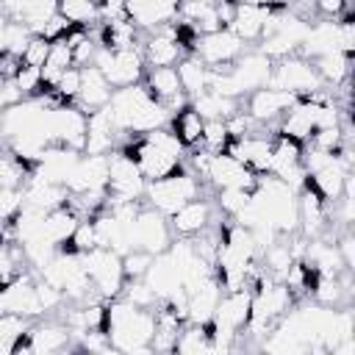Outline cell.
I'll list each match as a JSON object with an SVG mask.
<instances>
[{"label": "cell", "mask_w": 355, "mask_h": 355, "mask_svg": "<svg viewBox=\"0 0 355 355\" xmlns=\"http://www.w3.org/2000/svg\"><path fill=\"white\" fill-rule=\"evenodd\" d=\"M31 324H33V319L11 313V311H3L0 313V352H11L14 344L28 333Z\"/></svg>", "instance_id": "cell-29"}, {"label": "cell", "mask_w": 355, "mask_h": 355, "mask_svg": "<svg viewBox=\"0 0 355 355\" xmlns=\"http://www.w3.org/2000/svg\"><path fill=\"white\" fill-rule=\"evenodd\" d=\"M166 219H169V227H172V236H175V239H178V236H180V239H191V236H197L200 230H205V227L214 222V202L200 194V197L183 202V205H180L178 211H172Z\"/></svg>", "instance_id": "cell-18"}, {"label": "cell", "mask_w": 355, "mask_h": 355, "mask_svg": "<svg viewBox=\"0 0 355 355\" xmlns=\"http://www.w3.org/2000/svg\"><path fill=\"white\" fill-rule=\"evenodd\" d=\"M175 69H178V78H180V89H183L189 97H197L200 92L208 89V67H205L194 53L183 55V58L175 64Z\"/></svg>", "instance_id": "cell-26"}, {"label": "cell", "mask_w": 355, "mask_h": 355, "mask_svg": "<svg viewBox=\"0 0 355 355\" xmlns=\"http://www.w3.org/2000/svg\"><path fill=\"white\" fill-rule=\"evenodd\" d=\"M349 172H352V166L344 164V161L338 158V153H336L322 169H316V172L308 175V183L316 189V194H319L324 202H336V200L341 197V191H344V180H347Z\"/></svg>", "instance_id": "cell-21"}, {"label": "cell", "mask_w": 355, "mask_h": 355, "mask_svg": "<svg viewBox=\"0 0 355 355\" xmlns=\"http://www.w3.org/2000/svg\"><path fill=\"white\" fill-rule=\"evenodd\" d=\"M336 247H338V255H341L344 266L352 269V266H355V239H352V233L344 230V236L336 241Z\"/></svg>", "instance_id": "cell-39"}, {"label": "cell", "mask_w": 355, "mask_h": 355, "mask_svg": "<svg viewBox=\"0 0 355 355\" xmlns=\"http://www.w3.org/2000/svg\"><path fill=\"white\" fill-rule=\"evenodd\" d=\"M202 180L208 186H214V191L216 189H250L252 191L258 183V175L252 169H247L236 155L222 150V153H211Z\"/></svg>", "instance_id": "cell-10"}, {"label": "cell", "mask_w": 355, "mask_h": 355, "mask_svg": "<svg viewBox=\"0 0 355 355\" xmlns=\"http://www.w3.org/2000/svg\"><path fill=\"white\" fill-rule=\"evenodd\" d=\"M92 247H97V236H94V225H92V219H80L78 222V227H75V233H72V239L67 241V250H72V252H89Z\"/></svg>", "instance_id": "cell-36"}, {"label": "cell", "mask_w": 355, "mask_h": 355, "mask_svg": "<svg viewBox=\"0 0 355 355\" xmlns=\"http://www.w3.org/2000/svg\"><path fill=\"white\" fill-rule=\"evenodd\" d=\"M50 44L53 42H47L44 36H31V42L25 44V50H22V55H19V61L22 64H28V67H44V61H47V53H50Z\"/></svg>", "instance_id": "cell-37"}, {"label": "cell", "mask_w": 355, "mask_h": 355, "mask_svg": "<svg viewBox=\"0 0 355 355\" xmlns=\"http://www.w3.org/2000/svg\"><path fill=\"white\" fill-rule=\"evenodd\" d=\"M244 42L230 31V28H219V31H211V33H200L194 42H191V53L208 67H225V64H233L241 53H244Z\"/></svg>", "instance_id": "cell-8"}, {"label": "cell", "mask_w": 355, "mask_h": 355, "mask_svg": "<svg viewBox=\"0 0 355 355\" xmlns=\"http://www.w3.org/2000/svg\"><path fill=\"white\" fill-rule=\"evenodd\" d=\"M150 261H153V255L150 252H144V250H128L125 255H122V272H125V280H139V277H144V272H147V266H150Z\"/></svg>", "instance_id": "cell-35"}, {"label": "cell", "mask_w": 355, "mask_h": 355, "mask_svg": "<svg viewBox=\"0 0 355 355\" xmlns=\"http://www.w3.org/2000/svg\"><path fill=\"white\" fill-rule=\"evenodd\" d=\"M272 139H275V133L266 136V133H261L255 128L252 133H247L241 139H233L227 144V153L236 155L255 175H266L269 172V161H272Z\"/></svg>", "instance_id": "cell-17"}, {"label": "cell", "mask_w": 355, "mask_h": 355, "mask_svg": "<svg viewBox=\"0 0 355 355\" xmlns=\"http://www.w3.org/2000/svg\"><path fill=\"white\" fill-rule=\"evenodd\" d=\"M241 105V100H233V97H225L214 89H205L200 92L197 97H191V108L202 116V119H227L230 114H236Z\"/></svg>", "instance_id": "cell-25"}, {"label": "cell", "mask_w": 355, "mask_h": 355, "mask_svg": "<svg viewBox=\"0 0 355 355\" xmlns=\"http://www.w3.org/2000/svg\"><path fill=\"white\" fill-rule=\"evenodd\" d=\"M130 247L136 250H144L150 255H158V252H166L169 244H172V227H169V219L166 214L150 208V205H141L136 211V216L130 219Z\"/></svg>", "instance_id": "cell-5"}, {"label": "cell", "mask_w": 355, "mask_h": 355, "mask_svg": "<svg viewBox=\"0 0 355 355\" xmlns=\"http://www.w3.org/2000/svg\"><path fill=\"white\" fill-rule=\"evenodd\" d=\"M202 116L191 108V103L189 105H183L180 111H175L172 116H169V130L180 139V144L186 147V150H194V147H200V139H202Z\"/></svg>", "instance_id": "cell-24"}, {"label": "cell", "mask_w": 355, "mask_h": 355, "mask_svg": "<svg viewBox=\"0 0 355 355\" xmlns=\"http://www.w3.org/2000/svg\"><path fill=\"white\" fill-rule=\"evenodd\" d=\"M294 103H297V94L275 89V86H261L247 94V114L258 125H275Z\"/></svg>", "instance_id": "cell-15"}, {"label": "cell", "mask_w": 355, "mask_h": 355, "mask_svg": "<svg viewBox=\"0 0 355 355\" xmlns=\"http://www.w3.org/2000/svg\"><path fill=\"white\" fill-rule=\"evenodd\" d=\"M349 64H352V58H349V55H344L341 50H333V53H324V55L313 58L316 75H319V78H322V83H324V86H330V89L349 78Z\"/></svg>", "instance_id": "cell-27"}, {"label": "cell", "mask_w": 355, "mask_h": 355, "mask_svg": "<svg viewBox=\"0 0 355 355\" xmlns=\"http://www.w3.org/2000/svg\"><path fill=\"white\" fill-rule=\"evenodd\" d=\"M83 269L92 280V288L100 300H114L122 294L125 286V272H122V255L105 247H92L83 252Z\"/></svg>", "instance_id": "cell-3"}, {"label": "cell", "mask_w": 355, "mask_h": 355, "mask_svg": "<svg viewBox=\"0 0 355 355\" xmlns=\"http://www.w3.org/2000/svg\"><path fill=\"white\" fill-rule=\"evenodd\" d=\"M222 297V286L216 280V275L205 277L197 288H191L186 294V313H189V322H197V324H208L214 319V311H216V302Z\"/></svg>", "instance_id": "cell-22"}, {"label": "cell", "mask_w": 355, "mask_h": 355, "mask_svg": "<svg viewBox=\"0 0 355 355\" xmlns=\"http://www.w3.org/2000/svg\"><path fill=\"white\" fill-rule=\"evenodd\" d=\"M11 80H14V86L19 89L22 97H42L44 94V89H42V69L39 67H28V64L19 61V67L14 69Z\"/></svg>", "instance_id": "cell-31"}, {"label": "cell", "mask_w": 355, "mask_h": 355, "mask_svg": "<svg viewBox=\"0 0 355 355\" xmlns=\"http://www.w3.org/2000/svg\"><path fill=\"white\" fill-rule=\"evenodd\" d=\"M250 308H252V288H233V291H222L214 319L208 324L222 327V330H233L241 336V330L250 322Z\"/></svg>", "instance_id": "cell-16"}, {"label": "cell", "mask_w": 355, "mask_h": 355, "mask_svg": "<svg viewBox=\"0 0 355 355\" xmlns=\"http://www.w3.org/2000/svg\"><path fill=\"white\" fill-rule=\"evenodd\" d=\"M144 283L153 288V294L158 300H169V297H175V294L183 291L180 272H178V266H175V261H172L169 252L153 255V261H150V266L144 272Z\"/></svg>", "instance_id": "cell-19"}, {"label": "cell", "mask_w": 355, "mask_h": 355, "mask_svg": "<svg viewBox=\"0 0 355 355\" xmlns=\"http://www.w3.org/2000/svg\"><path fill=\"white\" fill-rule=\"evenodd\" d=\"M202 194V180L189 172V169H180L175 175H166V178H155V180H147L144 186V200L150 208L161 211V214H172L178 211L183 202L194 200Z\"/></svg>", "instance_id": "cell-2"}, {"label": "cell", "mask_w": 355, "mask_h": 355, "mask_svg": "<svg viewBox=\"0 0 355 355\" xmlns=\"http://www.w3.org/2000/svg\"><path fill=\"white\" fill-rule=\"evenodd\" d=\"M92 64L105 75V80L114 89H122V86H130V83H141V75L147 69L144 55H141L139 47H128V50L97 47Z\"/></svg>", "instance_id": "cell-6"}, {"label": "cell", "mask_w": 355, "mask_h": 355, "mask_svg": "<svg viewBox=\"0 0 355 355\" xmlns=\"http://www.w3.org/2000/svg\"><path fill=\"white\" fill-rule=\"evenodd\" d=\"M144 175L139 164L125 150L108 153V202H125V200H144Z\"/></svg>", "instance_id": "cell-7"}, {"label": "cell", "mask_w": 355, "mask_h": 355, "mask_svg": "<svg viewBox=\"0 0 355 355\" xmlns=\"http://www.w3.org/2000/svg\"><path fill=\"white\" fill-rule=\"evenodd\" d=\"M175 352H214L211 347V336H208V324H197V322H186L178 333L175 341Z\"/></svg>", "instance_id": "cell-28"}, {"label": "cell", "mask_w": 355, "mask_h": 355, "mask_svg": "<svg viewBox=\"0 0 355 355\" xmlns=\"http://www.w3.org/2000/svg\"><path fill=\"white\" fill-rule=\"evenodd\" d=\"M6 25H8V14L0 8V58L6 55Z\"/></svg>", "instance_id": "cell-40"}, {"label": "cell", "mask_w": 355, "mask_h": 355, "mask_svg": "<svg viewBox=\"0 0 355 355\" xmlns=\"http://www.w3.org/2000/svg\"><path fill=\"white\" fill-rule=\"evenodd\" d=\"M31 36H33V33H31V28H28L25 22L8 17V25H6V55L19 58L22 50H25V44L31 42Z\"/></svg>", "instance_id": "cell-33"}, {"label": "cell", "mask_w": 355, "mask_h": 355, "mask_svg": "<svg viewBox=\"0 0 355 355\" xmlns=\"http://www.w3.org/2000/svg\"><path fill=\"white\" fill-rule=\"evenodd\" d=\"M269 75H272V58H266L261 50H247L230 64V78H233L241 97L266 86Z\"/></svg>", "instance_id": "cell-14"}, {"label": "cell", "mask_w": 355, "mask_h": 355, "mask_svg": "<svg viewBox=\"0 0 355 355\" xmlns=\"http://www.w3.org/2000/svg\"><path fill=\"white\" fill-rule=\"evenodd\" d=\"M313 11L319 19H341L347 14H352V0H311Z\"/></svg>", "instance_id": "cell-38"}, {"label": "cell", "mask_w": 355, "mask_h": 355, "mask_svg": "<svg viewBox=\"0 0 355 355\" xmlns=\"http://www.w3.org/2000/svg\"><path fill=\"white\" fill-rule=\"evenodd\" d=\"M105 336L116 352H153L155 308H139L125 297L105 302Z\"/></svg>", "instance_id": "cell-1"}, {"label": "cell", "mask_w": 355, "mask_h": 355, "mask_svg": "<svg viewBox=\"0 0 355 355\" xmlns=\"http://www.w3.org/2000/svg\"><path fill=\"white\" fill-rule=\"evenodd\" d=\"M269 6H247V3H239L236 6V17H233V22L227 25L244 44H252V42H258L261 39V33H263V22H266V17H269Z\"/></svg>", "instance_id": "cell-23"}, {"label": "cell", "mask_w": 355, "mask_h": 355, "mask_svg": "<svg viewBox=\"0 0 355 355\" xmlns=\"http://www.w3.org/2000/svg\"><path fill=\"white\" fill-rule=\"evenodd\" d=\"M250 189H216V200H214V205L222 211V214H227V216H236L247 202H250Z\"/></svg>", "instance_id": "cell-34"}, {"label": "cell", "mask_w": 355, "mask_h": 355, "mask_svg": "<svg viewBox=\"0 0 355 355\" xmlns=\"http://www.w3.org/2000/svg\"><path fill=\"white\" fill-rule=\"evenodd\" d=\"M183 42L178 36V22H166L158 31L147 33L144 44H141V55L147 67H175L186 53H183Z\"/></svg>", "instance_id": "cell-12"}, {"label": "cell", "mask_w": 355, "mask_h": 355, "mask_svg": "<svg viewBox=\"0 0 355 355\" xmlns=\"http://www.w3.org/2000/svg\"><path fill=\"white\" fill-rule=\"evenodd\" d=\"M55 11L72 25H83V28L100 17L97 0H55Z\"/></svg>", "instance_id": "cell-30"}, {"label": "cell", "mask_w": 355, "mask_h": 355, "mask_svg": "<svg viewBox=\"0 0 355 355\" xmlns=\"http://www.w3.org/2000/svg\"><path fill=\"white\" fill-rule=\"evenodd\" d=\"M227 144H230V133L225 128V119H205L200 147L208 153H222V150H227Z\"/></svg>", "instance_id": "cell-32"}, {"label": "cell", "mask_w": 355, "mask_h": 355, "mask_svg": "<svg viewBox=\"0 0 355 355\" xmlns=\"http://www.w3.org/2000/svg\"><path fill=\"white\" fill-rule=\"evenodd\" d=\"M141 83H144L147 94L153 100L164 103L172 114L191 103V97L180 89V78H178L175 67H147L144 75H141Z\"/></svg>", "instance_id": "cell-13"}, {"label": "cell", "mask_w": 355, "mask_h": 355, "mask_svg": "<svg viewBox=\"0 0 355 355\" xmlns=\"http://www.w3.org/2000/svg\"><path fill=\"white\" fill-rule=\"evenodd\" d=\"M266 86H275V89H283V92H291L297 97H308L311 92L322 89V78L316 75V67L311 58L300 55V53H291L286 58H277L272 61V75H269V83Z\"/></svg>", "instance_id": "cell-4"}, {"label": "cell", "mask_w": 355, "mask_h": 355, "mask_svg": "<svg viewBox=\"0 0 355 355\" xmlns=\"http://www.w3.org/2000/svg\"><path fill=\"white\" fill-rule=\"evenodd\" d=\"M0 80H3V75H0Z\"/></svg>", "instance_id": "cell-41"}, {"label": "cell", "mask_w": 355, "mask_h": 355, "mask_svg": "<svg viewBox=\"0 0 355 355\" xmlns=\"http://www.w3.org/2000/svg\"><path fill=\"white\" fill-rule=\"evenodd\" d=\"M111 94H114V86L105 80V75L94 64L80 67V92H78L75 105H80L89 114V111H97V108L108 105Z\"/></svg>", "instance_id": "cell-20"}, {"label": "cell", "mask_w": 355, "mask_h": 355, "mask_svg": "<svg viewBox=\"0 0 355 355\" xmlns=\"http://www.w3.org/2000/svg\"><path fill=\"white\" fill-rule=\"evenodd\" d=\"M50 141L83 153L86 144V111L75 103L50 105Z\"/></svg>", "instance_id": "cell-9"}, {"label": "cell", "mask_w": 355, "mask_h": 355, "mask_svg": "<svg viewBox=\"0 0 355 355\" xmlns=\"http://www.w3.org/2000/svg\"><path fill=\"white\" fill-rule=\"evenodd\" d=\"M72 347V330L67 327L64 319H47L39 324H31L28 333L14 344L11 352H33V355H44V352H61Z\"/></svg>", "instance_id": "cell-11"}]
</instances>
